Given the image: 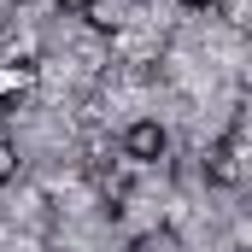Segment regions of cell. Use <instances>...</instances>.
Wrapping results in <instances>:
<instances>
[{
    "instance_id": "cell-4",
    "label": "cell",
    "mask_w": 252,
    "mask_h": 252,
    "mask_svg": "<svg viewBox=\"0 0 252 252\" xmlns=\"http://www.w3.org/2000/svg\"><path fill=\"white\" fill-rule=\"evenodd\" d=\"M12 170H18V147L0 141V182H12Z\"/></svg>"
},
{
    "instance_id": "cell-7",
    "label": "cell",
    "mask_w": 252,
    "mask_h": 252,
    "mask_svg": "<svg viewBox=\"0 0 252 252\" xmlns=\"http://www.w3.org/2000/svg\"><path fill=\"white\" fill-rule=\"evenodd\" d=\"M182 6H211V0H182Z\"/></svg>"
},
{
    "instance_id": "cell-1",
    "label": "cell",
    "mask_w": 252,
    "mask_h": 252,
    "mask_svg": "<svg viewBox=\"0 0 252 252\" xmlns=\"http://www.w3.org/2000/svg\"><path fill=\"white\" fill-rule=\"evenodd\" d=\"M164 147H170V135H164V124H158V118H141V124H129V135H124V153L135 158V164L164 158Z\"/></svg>"
},
{
    "instance_id": "cell-6",
    "label": "cell",
    "mask_w": 252,
    "mask_h": 252,
    "mask_svg": "<svg viewBox=\"0 0 252 252\" xmlns=\"http://www.w3.org/2000/svg\"><path fill=\"white\" fill-rule=\"evenodd\" d=\"M88 6H94V0H59V12H70V18H82Z\"/></svg>"
},
{
    "instance_id": "cell-5",
    "label": "cell",
    "mask_w": 252,
    "mask_h": 252,
    "mask_svg": "<svg viewBox=\"0 0 252 252\" xmlns=\"http://www.w3.org/2000/svg\"><path fill=\"white\" fill-rule=\"evenodd\" d=\"M0 252H24V235H12L6 223H0Z\"/></svg>"
},
{
    "instance_id": "cell-2",
    "label": "cell",
    "mask_w": 252,
    "mask_h": 252,
    "mask_svg": "<svg viewBox=\"0 0 252 252\" xmlns=\"http://www.w3.org/2000/svg\"><path fill=\"white\" fill-rule=\"evenodd\" d=\"M30 88H35V64L30 59L0 64V112H18V106L30 100Z\"/></svg>"
},
{
    "instance_id": "cell-3",
    "label": "cell",
    "mask_w": 252,
    "mask_h": 252,
    "mask_svg": "<svg viewBox=\"0 0 252 252\" xmlns=\"http://www.w3.org/2000/svg\"><path fill=\"white\" fill-rule=\"evenodd\" d=\"M129 12H135V0H94V6L82 12V18H88L94 30H112V35H124L129 24H135Z\"/></svg>"
}]
</instances>
